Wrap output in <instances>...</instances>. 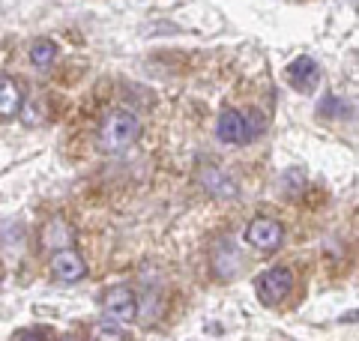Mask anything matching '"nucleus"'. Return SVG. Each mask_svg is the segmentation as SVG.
Masks as SVG:
<instances>
[{
    "instance_id": "2eb2a0df",
    "label": "nucleus",
    "mask_w": 359,
    "mask_h": 341,
    "mask_svg": "<svg viewBox=\"0 0 359 341\" xmlns=\"http://www.w3.org/2000/svg\"><path fill=\"white\" fill-rule=\"evenodd\" d=\"M15 338H48V329H21Z\"/></svg>"
},
{
    "instance_id": "1a4fd4ad",
    "label": "nucleus",
    "mask_w": 359,
    "mask_h": 341,
    "mask_svg": "<svg viewBox=\"0 0 359 341\" xmlns=\"http://www.w3.org/2000/svg\"><path fill=\"white\" fill-rule=\"evenodd\" d=\"M21 102H25L21 87L13 81V78H0V117L4 120L15 117V114L21 111Z\"/></svg>"
},
{
    "instance_id": "9d476101",
    "label": "nucleus",
    "mask_w": 359,
    "mask_h": 341,
    "mask_svg": "<svg viewBox=\"0 0 359 341\" xmlns=\"http://www.w3.org/2000/svg\"><path fill=\"white\" fill-rule=\"evenodd\" d=\"M42 243L48 246V248H66L69 246V227H66L63 219H51L48 225H45V231H42Z\"/></svg>"
},
{
    "instance_id": "f8f14e48",
    "label": "nucleus",
    "mask_w": 359,
    "mask_h": 341,
    "mask_svg": "<svg viewBox=\"0 0 359 341\" xmlns=\"http://www.w3.org/2000/svg\"><path fill=\"white\" fill-rule=\"evenodd\" d=\"M90 335H93V338H129V333L120 326V321H114V323H96Z\"/></svg>"
},
{
    "instance_id": "7ed1b4c3",
    "label": "nucleus",
    "mask_w": 359,
    "mask_h": 341,
    "mask_svg": "<svg viewBox=\"0 0 359 341\" xmlns=\"http://www.w3.org/2000/svg\"><path fill=\"white\" fill-rule=\"evenodd\" d=\"M282 240H285V227L276 219H266V215L252 219L249 227H245V243L257 248V252H276L282 246Z\"/></svg>"
},
{
    "instance_id": "423d86ee",
    "label": "nucleus",
    "mask_w": 359,
    "mask_h": 341,
    "mask_svg": "<svg viewBox=\"0 0 359 341\" xmlns=\"http://www.w3.org/2000/svg\"><path fill=\"white\" fill-rule=\"evenodd\" d=\"M212 269L219 279H233L240 269V252L231 240H219L216 252H212Z\"/></svg>"
},
{
    "instance_id": "0eeeda50",
    "label": "nucleus",
    "mask_w": 359,
    "mask_h": 341,
    "mask_svg": "<svg viewBox=\"0 0 359 341\" xmlns=\"http://www.w3.org/2000/svg\"><path fill=\"white\" fill-rule=\"evenodd\" d=\"M216 135L222 144H231V147H240L245 144V126H243V114L240 111H224L219 123H216Z\"/></svg>"
},
{
    "instance_id": "ddd939ff",
    "label": "nucleus",
    "mask_w": 359,
    "mask_h": 341,
    "mask_svg": "<svg viewBox=\"0 0 359 341\" xmlns=\"http://www.w3.org/2000/svg\"><path fill=\"white\" fill-rule=\"evenodd\" d=\"M243 126H245V144H249L264 132V117L261 114H243Z\"/></svg>"
},
{
    "instance_id": "39448f33",
    "label": "nucleus",
    "mask_w": 359,
    "mask_h": 341,
    "mask_svg": "<svg viewBox=\"0 0 359 341\" xmlns=\"http://www.w3.org/2000/svg\"><path fill=\"white\" fill-rule=\"evenodd\" d=\"M51 272H54V276H57L60 281L72 284V281H81V279H84L87 264H84L81 255L72 252V248L66 246V248H57V252H54V258H51Z\"/></svg>"
},
{
    "instance_id": "6e6552de",
    "label": "nucleus",
    "mask_w": 359,
    "mask_h": 341,
    "mask_svg": "<svg viewBox=\"0 0 359 341\" xmlns=\"http://www.w3.org/2000/svg\"><path fill=\"white\" fill-rule=\"evenodd\" d=\"M318 78H320V69L311 57H299V60H294L290 69H287V81L297 90H311L314 84H318Z\"/></svg>"
},
{
    "instance_id": "4468645a",
    "label": "nucleus",
    "mask_w": 359,
    "mask_h": 341,
    "mask_svg": "<svg viewBox=\"0 0 359 341\" xmlns=\"http://www.w3.org/2000/svg\"><path fill=\"white\" fill-rule=\"evenodd\" d=\"M320 114H323V117H335V120H341L344 114H347V108H344L335 96H327V99L320 102Z\"/></svg>"
},
{
    "instance_id": "20e7f679",
    "label": "nucleus",
    "mask_w": 359,
    "mask_h": 341,
    "mask_svg": "<svg viewBox=\"0 0 359 341\" xmlns=\"http://www.w3.org/2000/svg\"><path fill=\"white\" fill-rule=\"evenodd\" d=\"M105 314L111 317V321H120V323H126L132 321L135 314H138V300H135V293L132 288H126V284H117V288H111L105 293Z\"/></svg>"
},
{
    "instance_id": "9b49d317",
    "label": "nucleus",
    "mask_w": 359,
    "mask_h": 341,
    "mask_svg": "<svg viewBox=\"0 0 359 341\" xmlns=\"http://www.w3.org/2000/svg\"><path fill=\"white\" fill-rule=\"evenodd\" d=\"M54 57H57V45H54V39H36V42H33V48H30L33 66L45 69V66L54 63Z\"/></svg>"
},
{
    "instance_id": "f257e3e1",
    "label": "nucleus",
    "mask_w": 359,
    "mask_h": 341,
    "mask_svg": "<svg viewBox=\"0 0 359 341\" xmlns=\"http://www.w3.org/2000/svg\"><path fill=\"white\" fill-rule=\"evenodd\" d=\"M138 135H141V120L135 117L132 111H114V114H108L102 120V126H99L96 144L102 153L114 156V153L129 150V147L138 141Z\"/></svg>"
},
{
    "instance_id": "f03ea898",
    "label": "nucleus",
    "mask_w": 359,
    "mask_h": 341,
    "mask_svg": "<svg viewBox=\"0 0 359 341\" xmlns=\"http://www.w3.org/2000/svg\"><path fill=\"white\" fill-rule=\"evenodd\" d=\"M290 288H294V272L287 267H273L255 279V293L264 305H278L290 293Z\"/></svg>"
}]
</instances>
